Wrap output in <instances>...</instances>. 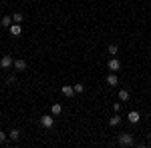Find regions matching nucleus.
<instances>
[{
	"label": "nucleus",
	"instance_id": "nucleus-17",
	"mask_svg": "<svg viewBox=\"0 0 151 148\" xmlns=\"http://www.w3.org/2000/svg\"><path fill=\"white\" fill-rule=\"evenodd\" d=\"M83 90H85V84L77 82V84H75V92H83Z\"/></svg>",
	"mask_w": 151,
	"mask_h": 148
},
{
	"label": "nucleus",
	"instance_id": "nucleus-14",
	"mask_svg": "<svg viewBox=\"0 0 151 148\" xmlns=\"http://www.w3.org/2000/svg\"><path fill=\"white\" fill-rule=\"evenodd\" d=\"M119 122H121V116H119V112H117L115 116H111V118H109V124H111V126H117Z\"/></svg>",
	"mask_w": 151,
	"mask_h": 148
},
{
	"label": "nucleus",
	"instance_id": "nucleus-13",
	"mask_svg": "<svg viewBox=\"0 0 151 148\" xmlns=\"http://www.w3.org/2000/svg\"><path fill=\"white\" fill-rule=\"evenodd\" d=\"M119 100H121V102H127L129 100V90H119Z\"/></svg>",
	"mask_w": 151,
	"mask_h": 148
},
{
	"label": "nucleus",
	"instance_id": "nucleus-2",
	"mask_svg": "<svg viewBox=\"0 0 151 148\" xmlns=\"http://www.w3.org/2000/svg\"><path fill=\"white\" fill-rule=\"evenodd\" d=\"M40 124L45 126V128H52V126H55V116H52V114L40 116Z\"/></svg>",
	"mask_w": 151,
	"mask_h": 148
},
{
	"label": "nucleus",
	"instance_id": "nucleus-12",
	"mask_svg": "<svg viewBox=\"0 0 151 148\" xmlns=\"http://www.w3.org/2000/svg\"><path fill=\"white\" fill-rule=\"evenodd\" d=\"M14 68L16 70H26V62H24V60H14Z\"/></svg>",
	"mask_w": 151,
	"mask_h": 148
},
{
	"label": "nucleus",
	"instance_id": "nucleus-4",
	"mask_svg": "<svg viewBox=\"0 0 151 148\" xmlns=\"http://www.w3.org/2000/svg\"><path fill=\"white\" fill-rule=\"evenodd\" d=\"M107 68L111 70V72H117V70L121 68V62H119V58H111V60H109V64H107Z\"/></svg>",
	"mask_w": 151,
	"mask_h": 148
},
{
	"label": "nucleus",
	"instance_id": "nucleus-3",
	"mask_svg": "<svg viewBox=\"0 0 151 148\" xmlns=\"http://www.w3.org/2000/svg\"><path fill=\"white\" fill-rule=\"evenodd\" d=\"M0 66H2L4 70H8V68H12V66H14V60H12L10 54H6V56L0 58Z\"/></svg>",
	"mask_w": 151,
	"mask_h": 148
},
{
	"label": "nucleus",
	"instance_id": "nucleus-20",
	"mask_svg": "<svg viewBox=\"0 0 151 148\" xmlns=\"http://www.w3.org/2000/svg\"><path fill=\"white\" fill-rule=\"evenodd\" d=\"M149 142H151V132H149Z\"/></svg>",
	"mask_w": 151,
	"mask_h": 148
},
{
	"label": "nucleus",
	"instance_id": "nucleus-16",
	"mask_svg": "<svg viewBox=\"0 0 151 148\" xmlns=\"http://www.w3.org/2000/svg\"><path fill=\"white\" fill-rule=\"evenodd\" d=\"M107 50H109V54H117V52H119L117 44H109V48H107Z\"/></svg>",
	"mask_w": 151,
	"mask_h": 148
},
{
	"label": "nucleus",
	"instance_id": "nucleus-5",
	"mask_svg": "<svg viewBox=\"0 0 151 148\" xmlns=\"http://www.w3.org/2000/svg\"><path fill=\"white\" fill-rule=\"evenodd\" d=\"M127 120L131 122V124H137V122L141 120L139 112H137V110H131V112H129V116H127Z\"/></svg>",
	"mask_w": 151,
	"mask_h": 148
},
{
	"label": "nucleus",
	"instance_id": "nucleus-15",
	"mask_svg": "<svg viewBox=\"0 0 151 148\" xmlns=\"http://www.w3.org/2000/svg\"><path fill=\"white\" fill-rule=\"evenodd\" d=\"M12 20H14V22H18V24H22V14H20V12L12 14Z\"/></svg>",
	"mask_w": 151,
	"mask_h": 148
},
{
	"label": "nucleus",
	"instance_id": "nucleus-19",
	"mask_svg": "<svg viewBox=\"0 0 151 148\" xmlns=\"http://www.w3.org/2000/svg\"><path fill=\"white\" fill-rule=\"evenodd\" d=\"M113 110H115V112H119V110H121V102H115V104H113Z\"/></svg>",
	"mask_w": 151,
	"mask_h": 148
},
{
	"label": "nucleus",
	"instance_id": "nucleus-6",
	"mask_svg": "<svg viewBox=\"0 0 151 148\" xmlns=\"http://www.w3.org/2000/svg\"><path fill=\"white\" fill-rule=\"evenodd\" d=\"M20 32H22V24L14 22V24H12V26H10V34H12V36H18V34H20Z\"/></svg>",
	"mask_w": 151,
	"mask_h": 148
},
{
	"label": "nucleus",
	"instance_id": "nucleus-8",
	"mask_svg": "<svg viewBox=\"0 0 151 148\" xmlns=\"http://www.w3.org/2000/svg\"><path fill=\"white\" fill-rule=\"evenodd\" d=\"M60 92H63L67 98H70V96L75 94V86H63V88H60Z\"/></svg>",
	"mask_w": 151,
	"mask_h": 148
},
{
	"label": "nucleus",
	"instance_id": "nucleus-9",
	"mask_svg": "<svg viewBox=\"0 0 151 148\" xmlns=\"http://www.w3.org/2000/svg\"><path fill=\"white\" fill-rule=\"evenodd\" d=\"M60 112H63V106H60L58 102H55L52 106H50V114H52V116H58Z\"/></svg>",
	"mask_w": 151,
	"mask_h": 148
},
{
	"label": "nucleus",
	"instance_id": "nucleus-18",
	"mask_svg": "<svg viewBox=\"0 0 151 148\" xmlns=\"http://www.w3.org/2000/svg\"><path fill=\"white\" fill-rule=\"evenodd\" d=\"M6 138H8V134H6V132H2V130H0V144H2V142H6Z\"/></svg>",
	"mask_w": 151,
	"mask_h": 148
},
{
	"label": "nucleus",
	"instance_id": "nucleus-11",
	"mask_svg": "<svg viewBox=\"0 0 151 148\" xmlns=\"http://www.w3.org/2000/svg\"><path fill=\"white\" fill-rule=\"evenodd\" d=\"M2 26H4V28H10L12 24H14V20H12V16H4V18H2Z\"/></svg>",
	"mask_w": 151,
	"mask_h": 148
},
{
	"label": "nucleus",
	"instance_id": "nucleus-10",
	"mask_svg": "<svg viewBox=\"0 0 151 148\" xmlns=\"http://www.w3.org/2000/svg\"><path fill=\"white\" fill-rule=\"evenodd\" d=\"M20 134H22V132H20L18 128H12L10 132H8V138H10V140H18V138H20Z\"/></svg>",
	"mask_w": 151,
	"mask_h": 148
},
{
	"label": "nucleus",
	"instance_id": "nucleus-1",
	"mask_svg": "<svg viewBox=\"0 0 151 148\" xmlns=\"http://www.w3.org/2000/svg\"><path fill=\"white\" fill-rule=\"evenodd\" d=\"M117 142H119V146H133V134H129V132H123V134H119L117 138Z\"/></svg>",
	"mask_w": 151,
	"mask_h": 148
},
{
	"label": "nucleus",
	"instance_id": "nucleus-7",
	"mask_svg": "<svg viewBox=\"0 0 151 148\" xmlns=\"http://www.w3.org/2000/svg\"><path fill=\"white\" fill-rule=\"evenodd\" d=\"M107 84H109V86H117V84H119V78H117L115 72H111V74L107 76Z\"/></svg>",
	"mask_w": 151,
	"mask_h": 148
}]
</instances>
